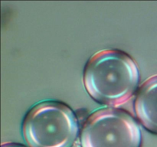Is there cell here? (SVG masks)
I'll return each mask as SVG.
<instances>
[{"label": "cell", "mask_w": 157, "mask_h": 147, "mask_svg": "<svg viewBox=\"0 0 157 147\" xmlns=\"http://www.w3.org/2000/svg\"><path fill=\"white\" fill-rule=\"evenodd\" d=\"M81 147H140V126L129 113L102 108L88 116L80 134Z\"/></svg>", "instance_id": "cell-3"}, {"label": "cell", "mask_w": 157, "mask_h": 147, "mask_svg": "<svg viewBox=\"0 0 157 147\" xmlns=\"http://www.w3.org/2000/svg\"><path fill=\"white\" fill-rule=\"evenodd\" d=\"M78 133L75 113L58 101L38 103L23 120V137L30 147H71Z\"/></svg>", "instance_id": "cell-2"}, {"label": "cell", "mask_w": 157, "mask_h": 147, "mask_svg": "<svg viewBox=\"0 0 157 147\" xmlns=\"http://www.w3.org/2000/svg\"><path fill=\"white\" fill-rule=\"evenodd\" d=\"M1 147H26L24 145L20 143H15V142H6L2 144Z\"/></svg>", "instance_id": "cell-5"}, {"label": "cell", "mask_w": 157, "mask_h": 147, "mask_svg": "<svg viewBox=\"0 0 157 147\" xmlns=\"http://www.w3.org/2000/svg\"><path fill=\"white\" fill-rule=\"evenodd\" d=\"M84 87L94 100L110 107L127 102L137 90L140 71L134 60L114 49L92 55L84 70Z\"/></svg>", "instance_id": "cell-1"}, {"label": "cell", "mask_w": 157, "mask_h": 147, "mask_svg": "<svg viewBox=\"0 0 157 147\" xmlns=\"http://www.w3.org/2000/svg\"><path fill=\"white\" fill-rule=\"evenodd\" d=\"M134 110L143 126L157 135V75L140 86L135 98Z\"/></svg>", "instance_id": "cell-4"}]
</instances>
